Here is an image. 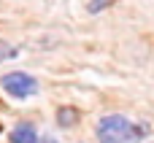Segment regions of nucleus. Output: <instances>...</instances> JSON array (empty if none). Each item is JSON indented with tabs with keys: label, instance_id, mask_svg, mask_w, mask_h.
<instances>
[{
	"label": "nucleus",
	"instance_id": "f257e3e1",
	"mask_svg": "<svg viewBox=\"0 0 154 143\" xmlns=\"http://www.w3.org/2000/svg\"><path fill=\"white\" fill-rule=\"evenodd\" d=\"M143 135H146V127H141L119 114L103 116L97 122V141L100 143H135Z\"/></svg>",
	"mask_w": 154,
	"mask_h": 143
},
{
	"label": "nucleus",
	"instance_id": "f03ea898",
	"mask_svg": "<svg viewBox=\"0 0 154 143\" xmlns=\"http://www.w3.org/2000/svg\"><path fill=\"white\" fill-rule=\"evenodd\" d=\"M0 87H3L11 97H16V100H24V97H30V95L38 92V81H35L30 73H22V70L5 73V76L0 78Z\"/></svg>",
	"mask_w": 154,
	"mask_h": 143
},
{
	"label": "nucleus",
	"instance_id": "7ed1b4c3",
	"mask_svg": "<svg viewBox=\"0 0 154 143\" xmlns=\"http://www.w3.org/2000/svg\"><path fill=\"white\" fill-rule=\"evenodd\" d=\"M11 143H41L38 141V132H35V127L32 124H27V122H22V124H16L14 130H11Z\"/></svg>",
	"mask_w": 154,
	"mask_h": 143
},
{
	"label": "nucleus",
	"instance_id": "20e7f679",
	"mask_svg": "<svg viewBox=\"0 0 154 143\" xmlns=\"http://www.w3.org/2000/svg\"><path fill=\"white\" fill-rule=\"evenodd\" d=\"M76 119H79V111H76V108H60V111H57V122H60L62 127H70Z\"/></svg>",
	"mask_w": 154,
	"mask_h": 143
},
{
	"label": "nucleus",
	"instance_id": "39448f33",
	"mask_svg": "<svg viewBox=\"0 0 154 143\" xmlns=\"http://www.w3.org/2000/svg\"><path fill=\"white\" fill-rule=\"evenodd\" d=\"M14 57H19V49L11 46V43H5V41L0 38V62H8V59H14Z\"/></svg>",
	"mask_w": 154,
	"mask_h": 143
},
{
	"label": "nucleus",
	"instance_id": "423d86ee",
	"mask_svg": "<svg viewBox=\"0 0 154 143\" xmlns=\"http://www.w3.org/2000/svg\"><path fill=\"white\" fill-rule=\"evenodd\" d=\"M114 3H116V0H89V3H87V11H89V14H100V11H106L108 5H114Z\"/></svg>",
	"mask_w": 154,
	"mask_h": 143
},
{
	"label": "nucleus",
	"instance_id": "0eeeda50",
	"mask_svg": "<svg viewBox=\"0 0 154 143\" xmlns=\"http://www.w3.org/2000/svg\"><path fill=\"white\" fill-rule=\"evenodd\" d=\"M41 143H57L54 138H41Z\"/></svg>",
	"mask_w": 154,
	"mask_h": 143
}]
</instances>
